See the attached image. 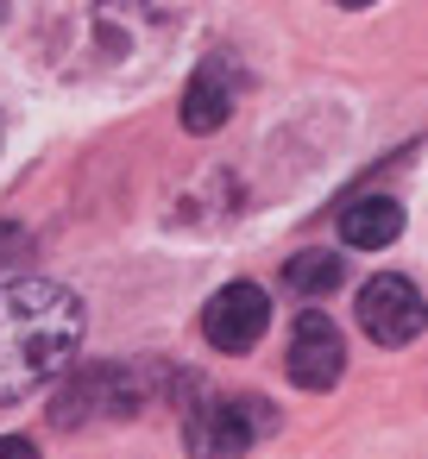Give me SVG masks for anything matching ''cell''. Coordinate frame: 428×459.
Returning <instances> with one entry per match:
<instances>
[{"label": "cell", "instance_id": "6da1fadb", "mask_svg": "<svg viewBox=\"0 0 428 459\" xmlns=\"http://www.w3.org/2000/svg\"><path fill=\"white\" fill-rule=\"evenodd\" d=\"M83 302L64 283L20 277L0 283V409L45 390L83 346Z\"/></svg>", "mask_w": 428, "mask_h": 459}, {"label": "cell", "instance_id": "7a4b0ae2", "mask_svg": "<svg viewBox=\"0 0 428 459\" xmlns=\"http://www.w3.org/2000/svg\"><path fill=\"white\" fill-rule=\"evenodd\" d=\"M271 428H277V409L265 396H196V403H183V446L196 459H240Z\"/></svg>", "mask_w": 428, "mask_h": 459}, {"label": "cell", "instance_id": "3957f363", "mask_svg": "<svg viewBox=\"0 0 428 459\" xmlns=\"http://www.w3.org/2000/svg\"><path fill=\"white\" fill-rule=\"evenodd\" d=\"M145 403V377L133 365H83L51 396V428H89V421H127Z\"/></svg>", "mask_w": 428, "mask_h": 459}, {"label": "cell", "instance_id": "277c9868", "mask_svg": "<svg viewBox=\"0 0 428 459\" xmlns=\"http://www.w3.org/2000/svg\"><path fill=\"white\" fill-rule=\"evenodd\" d=\"M359 327L378 340V346H409L422 327H428V302H422V290L409 283V277H371L365 290H359Z\"/></svg>", "mask_w": 428, "mask_h": 459}, {"label": "cell", "instance_id": "5b68a950", "mask_svg": "<svg viewBox=\"0 0 428 459\" xmlns=\"http://www.w3.org/2000/svg\"><path fill=\"white\" fill-rule=\"evenodd\" d=\"M265 327H271V302H265L258 283H227L202 308V333H208L214 352H252L265 340Z\"/></svg>", "mask_w": 428, "mask_h": 459}, {"label": "cell", "instance_id": "8992f818", "mask_svg": "<svg viewBox=\"0 0 428 459\" xmlns=\"http://www.w3.org/2000/svg\"><path fill=\"white\" fill-rule=\"evenodd\" d=\"M290 384L302 390H334L340 371H346V346H340V327L321 315V308H302L296 327H290Z\"/></svg>", "mask_w": 428, "mask_h": 459}, {"label": "cell", "instance_id": "52a82bcc", "mask_svg": "<svg viewBox=\"0 0 428 459\" xmlns=\"http://www.w3.org/2000/svg\"><path fill=\"white\" fill-rule=\"evenodd\" d=\"M227 114H233V76H227V57H208L183 89V126L214 133V126H227Z\"/></svg>", "mask_w": 428, "mask_h": 459}, {"label": "cell", "instance_id": "ba28073f", "mask_svg": "<svg viewBox=\"0 0 428 459\" xmlns=\"http://www.w3.org/2000/svg\"><path fill=\"white\" fill-rule=\"evenodd\" d=\"M403 233V208L390 202V195H359V202H346V214H340V239L353 246V252H378V246H390Z\"/></svg>", "mask_w": 428, "mask_h": 459}, {"label": "cell", "instance_id": "9c48e42d", "mask_svg": "<svg viewBox=\"0 0 428 459\" xmlns=\"http://www.w3.org/2000/svg\"><path fill=\"white\" fill-rule=\"evenodd\" d=\"M284 283H290V290H302V296H328V290H340V283H346V264H340L334 252H302V258H290V264H284Z\"/></svg>", "mask_w": 428, "mask_h": 459}, {"label": "cell", "instance_id": "30bf717a", "mask_svg": "<svg viewBox=\"0 0 428 459\" xmlns=\"http://www.w3.org/2000/svg\"><path fill=\"white\" fill-rule=\"evenodd\" d=\"M20 252H26V233H20V227H7V221H0V264H13Z\"/></svg>", "mask_w": 428, "mask_h": 459}, {"label": "cell", "instance_id": "8fae6325", "mask_svg": "<svg viewBox=\"0 0 428 459\" xmlns=\"http://www.w3.org/2000/svg\"><path fill=\"white\" fill-rule=\"evenodd\" d=\"M0 459H39V446L20 440V434H7V440H0Z\"/></svg>", "mask_w": 428, "mask_h": 459}]
</instances>
